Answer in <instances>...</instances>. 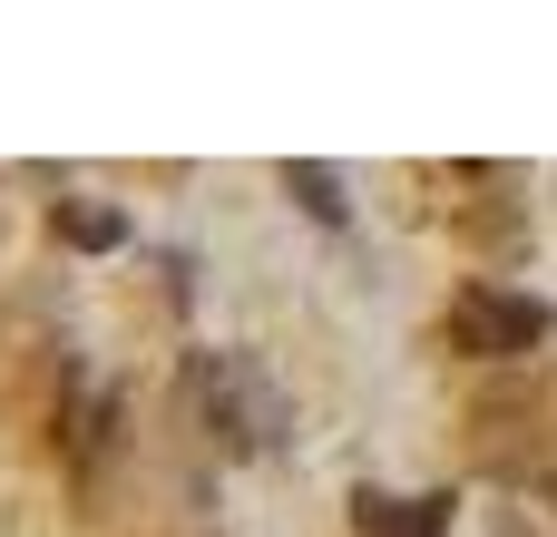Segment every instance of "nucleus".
Masks as SVG:
<instances>
[{"label":"nucleus","instance_id":"1","mask_svg":"<svg viewBox=\"0 0 557 537\" xmlns=\"http://www.w3.org/2000/svg\"><path fill=\"white\" fill-rule=\"evenodd\" d=\"M186 401H196V421H206V440H215L225 460H255V450H274V440L294 430L284 391H274L245 352H196V362H186Z\"/></svg>","mask_w":557,"mask_h":537},{"label":"nucleus","instance_id":"2","mask_svg":"<svg viewBox=\"0 0 557 537\" xmlns=\"http://www.w3.org/2000/svg\"><path fill=\"white\" fill-rule=\"evenodd\" d=\"M441 333H450V352H470V362H519V352L548 342V303H539V294H509V284H460Z\"/></svg>","mask_w":557,"mask_h":537},{"label":"nucleus","instance_id":"3","mask_svg":"<svg viewBox=\"0 0 557 537\" xmlns=\"http://www.w3.org/2000/svg\"><path fill=\"white\" fill-rule=\"evenodd\" d=\"M352 519H362V537H450V499H392V489H362Z\"/></svg>","mask_w":557,"mask_h":537},{"label":"nucleus","instance_id":"4","mask_svg":"<svg viewBox=\"0 0 557 537\" xmlns=\"http://www.w3.org/2000/svg\"><path fill=\"white\" fill-rule=\"evenodd\" d=\"M49 235L78 245V254H117V245H127V215L98 205V196H59V205H49Z\"/></svg>","mask_w":557,"mask_h":537},{"label":"nucleus","instance_id":"5","mask_svg":"<svg viewBox=\"0 0 557 537\" xmlns=\"http://www.w3.org/2000/svg\"><path fill=\"white\" fill-rule=\"evenodd\" d=\"M284 196H294V205H304L313 225H343V176H333V166L294 157V166H284Z\"/></svg>","mask_w":557,"mask_h":537}]
</instances>
